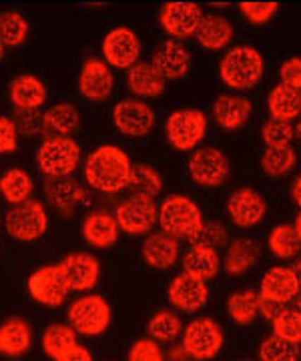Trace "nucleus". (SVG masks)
Here are the masks:
<instances>
[{"label":"nucleus","instance_id":"obj_1","mask_svg":"<svg viewBox=\"0 0 301 361\" xmlns=\"http://www.w3.org/2000/svg\"><path fill=\"white\" fill-rule=\"evenodd\" d=\"M133 165L127 153L115 145L94 149L85 163V179L94 191L118 193L129 187Z\"/></svg>","mask_w":301,"mask_h":361},{"label":"nucleus","instance_id":"obj_2","mask_svg":"<svg viewBox=\"0 0 301 361\" xmlns=\"http://www.w3.org/2000/svg\"><path fill=\"white\" fill-rule=\"evenodd\" d=\"M223 82L233 90L253 89L265 73V61L262 52L253 47H233L223 56L219 66Z\"/></svg>","mask_w":301,"mask_h":361},{"label":"nucleus","instance_id":"obj_3","mask_svg":"<svg viewBox=\"0 0 301 361\" xmlns=\"http://www.w3.org/2000/svg\"><path fill=\"white\" fill-rule=\"evenodd\" d=\"M203 223L199 205L183 195H171L159 207V225L175 239H191Z\"/></svg>","mask_w":301,"mask_h":361},{"label":"nucleus","instance_id":"obj_4","mask_svg":"<svg viewBox=\"0 0 301 361\" xmlns=\"http://www.w3.org/2000/svg\"><path fill=\"white\" fill-rule=\"evenodd\" d=\"M79 161L80 147L73 137H49L37 151V165L51 179L68 177Z\"/></svg>","mask_w":301,"mask_h":361},{"label":"nucleus","instance_id":"obj_5","mask_svg":"<svg viewBox=\"0 0 301 361\" xmlns=\"http://www.w3.org/2000/svg\"><path fill=\"white\" fill-rule=\"evenodd\" d=\"M66 315L68 325L82 336H101L111 323V307L105 297L101 295L79 297L70 303Z\"/></svg>","mask_w":301,"mask_h":361},{"label":"nucleus","instance_id":"obj_6","mask_svg":"<svg viewBox=\"0 0 301 361\" xmlns=\"http://www.w3.org/2000/svg\"><path fill=\"white\" fill-rule=\"evenodd\" d=\"M221 327L209 317H197L185 327L183 351L195 361L213 360L223 348Z\"/></svg>","mask_w":301,"mask_h":361},{"label":"nucleus","instance_id":"obj_7","mask_svg":"<svg viewBox=\"0 0 301 361\" xmlns=\"http://www.w3.org/2000/svg\"><path fill=\"white\" fill-rule=\"evenodd\" d=\"M165 130L177 151H193L207 135V116L197 109H181L169 116Z\"/></svg>","mask_w":301,"mask_h":361},{"label":"nucleus","instance_id":"obj_8","mask_svg":"<svg viewBox=\"0 0 301 361\" xmlns=\"http://www.w3.org/2000/svg\"><path fill=\"white\" fill-rule=\"evenodd\" d=\"M49 229V215L40 201L28 199L6 213V231L18 241H37Z\"/></svg>","mask_w":301,"mask_h":361},{"label":"nucleus","instance_id":"obj_9","mask_svg":"<svg viewBox=\"0 0 301 361\" xmlns=\"http://www.w3.org/2000/svg\"><path fill=\"white\" fill-rule=\"evenodd\" d=\"M115 219L118 229L129 235H145L149 233L159 221V207L155 199L143 195H131L125 199L115 211Z\"/></svg>","mask_w":301,"mask_h":361},{"label":"nucleus","instance_id":"obj_10","mask_svg":"<svg viewBox=\"0 0 301 361\" xmlns=\"http://www.w3.org/2000/svg\"><path fill=\"white\" fill-rule=\"evenodd\" d=\"M28 291L35 301H39L47 307H59L68 295V283L61 263L47 265L37 269L28 279Z\"/></svg>","mask_w":301,"mask_h":361},{"label":"nucleus","instance_id":"obj_11","mask_svg":"<svg viewBox=\"0 0 301 361\" xmlns=\"http://www.w3.org/2000/svg\"><path fill=\"white\" fill-rule=\"evenodd\" d=\"M189 173L201 187H219L229 177V161L219 149L203 147L189 159Z\"/></svg>","mask_w":301,"mask_h":361},{"label":"nucleus","instance_id":"obj_12","mask_svg":"<svg viewBox=\"0 0 301 361\" xmlns=\"http://www.w3.org/2000/svg\"><path fill=\"white\" fill-rule=\"evenodd\" d=\"M161 26L175 40L193 37L203 20V13L195 2H167L161 8Z\"/></svg>","mask_w":301,"mask_h":361},{"label":"nucleus","instance_id":"obj_13","mask_svg":"<svg viewBox=\"0 0 301 361\" xmlns=\"http://www.w3.org/2000/svg\"><path fill=\"white\" fill-rule=\"evenodd\" d=\"M113 121L123 135L127 137H145L155 127V113L143 101L125 99L113 109Z\"/></svg>","mask_w":301,"mask_h":361},{"label":"nucleus","instance_id":"obj_14","mask_svg":"<svg viewBox=\"0 0 301 361\" xmlns=\"http://www.w3.org/2000/svg\"><path fill=\"white\" fill-rule=\"evenodd\" d=\"M103 56L111 66L131 68L141 56V40L131 28H113L103 40Z\"/></svg>","mask_w":301,"mask_h":361},{"label":"nucleus","instance_id":"obj_15","mask_svg":"<svg viewBox=\"0 0 301 361\" xmlns=\"http://www.w3.org/2000/svg\"><path fill=\"white\" fill-rule=\"evenodd\" d=\"M167 297L173 303V307L177 310L193 313L199 311L209 299V287L205 281L197 279L193 275L181 273L171 281L169 289H167Z\"/></svg>","mask_w":301,"mask_h":361},{"label":"nucleus","instance_id":"obj_16","mask_svg":"<svg viewBox=\"0 0 301 361\" xmlns=\"http://www.w3.org/2000/svg\"><path fill=\"white\" fill-rule=\"evenodd\" d=\"M61 267L70 291H89L99 283L101 265L91 253H70L61 261Z\"/></svg>","mask_w":301,"mask_h":361},{"label":"nucleus","instance_id":"obj_17","mask_svg":"<svg viewBox=\"0 0 301 361\" xmlns=\"http://www.w3.org/2000/svg\"><path fill=\"white\" fill-rule=\"evenodd\" d=\"M267 205L263 197L253 189H239L227 199V213L237 227H255L265 217Z\"/></svg>","mask_w":301,"mask_h":361},{"label":"nucleus","instance_id":"obj_18","mask_svg":"<svg viewBox=\"0 0 301 361\" xmlns=\"http://www.w3.org/2000/svg\"><path fill=\"white\" fill-rule=\"evenodd\" d=\"M300 291V281L291 267H279V265L271 267L263 275L262 283H259V295L281 305L293 301Z\"/></svg>","mask_w":301,"mask_h":361},{"label":"nucleus","instance_id":"obj_19","mask_svg":"<svg viewBox=\"0 0 301 361\" xmlns=\"http://www.w3.org/2000/svg\"><path fill=\"white\" fill-rule=\"evenodd\" d=\"M151 65L165 80H177V78H183L189 73L191 56H189V51L183 47V42L167 40L153 54Z\"/></svg>","mask_w":301,"mask_h":361},{"label":"nucleus","instance_id":"obj_20","mask_svg":"<svg viewBox=\"0 0 301 361\" xmlns=\"http://www.w3.org/2000/svg\"><path fill=\"white\" fill-rule=\"evenodd\" d=\"M79 89L89 101H105L113 90V73L109 65L99 59L87 61L80 68Z\"/></svg>","mask_w":301,"mask_h":361},{"label":"nucleus","instance_id":"obj_21","mask_svg":"<svg viewBox=\"0 0 301 361\" xmlns=\"http://www.w3.org/2000/svg\"><path fill=\"white\" fill-rule=\"evenodd\" d=\"M253 113V104L241 94H221L213 103V118L225 130L241 129Z\"/></svg>","mask_w":301,"mask_h":361},{"label":"nucleus","instance_id":"obj_22","mask_svg":"<svg viewBox=\"0 0 301 361\" xmlns=\"http://www.w3.org/2000/svg\"><path fill=\"white\" fill-rule=\"evenodd\" d=\"M118 223L115 215L106 211H94L82 221V237L85 241L99 249H109L118 241Z\"/></svg>","mask_w":301,"mask_h":361},{"label":"nucleus","instance_id":"obj_23","mask_svg":"<svg viewBox=\"0 0 301 361\" xmlns=\"http://www.w3.org/2000/svg\"><path fill=\"white\" fill-rule=\"evenodd\" d=\"M179 257V241L169 233L159 231L147 237L143 243L145 263L153 269H169Z\"/></svg>","mask_w":301,"mask_h":361},{"label":"nucleus","instance_id":"obj_24","mask_svg":"<svg viewBox=\"0 0 301 361\" xmlns=\"http://www.w3.org/2000/svg\"><path fill=\"white\" fill-rule=\"evenodd\" d=\"M11 99L18 111H39L47 101V89L35 75H18L11 82Z\"/></svg>","mask_w":301,"mask_h":361},{"label":"nucleus","instance_id":"obj_25","mask_svg":"<svg viewBox=\"0 0 301 361\" xmlns=\"http://www.w3.org/2000/svg\"><path fill=\"white\" fill-rule=\"evenodd\" d=\"M30 345H32V331L25 319L13 317L0 325V353L2 355L18 357L27 353Z\"/></svg>","mask_w":301,"mask_h":361},{"label":"nucleus","instance_id":"obj_26","mask_svg":"<svg viewBox=\"0 0 301 361\" xmlns=\"http://www.w3.org/2000/svg\"><path fill=\"white\" fill-rule=\"evenodd\" d=\"M197 42L207 51H221L233 40V26L223 16H203L195 32Z\"/></svg>","mask_w":301,"mask_h":361},{"label":"nucleus","instance_id":"obj_27","mask_svg":"<svg viewBox=\"0 0 301 361\" xmlns=\"http://www.w3.org/2000/svg\"><path fill=\"white\" fill-rule=\"evenodd\" d=\"M221 269V259L217 249H211V247H201L193 245L183 257V273L187 275H193L201 281H207L213 279Z\"/></svg>","mask_w":301,"mask_h":361},{"label":"nucleus","instance_id":"obj_28","mask_svg":"<svg viewBox=\"0 0 301 361\" xmlns=\"http://www.w3.org/2000/svg\"><path fill=\"white\" fill-rule=\"evenodd\" d=\"M44 193L49 197V201L61 211H68L80 203H87V199H89L87 191L70 177H59V179L49 180L44 187Z\"/></svg>","mask_w":301,"mask_h":361},{"label":"nucleus","instance_id":"obj_29","mask_svg":"<svg viewBox=\"0 0 301 361\" xmlns=\"http://www.w3.org/2000/svg\"><path fill=\"white\" fill-rule=\"evenodd\" d=\"M267 104H269V113L271 118H279V121H295L301 115V92L297 89H291L285 85H277L269 97H267Z\"/></svg>","mask_w":301,"mask_h":361},{"label":"nucleus","instance_id":"obj_30","mask_svg":"<svg viewBox=\"0 0 301 361\" xmlns=\"http://www.w3.org/2000/svg\"><path fill=\"white\" fill-rule=\"evenodd\" d=\"M129 89L147 99H155L165 90V78L149 63H137L129 68Z\"/></svg>","mask_w":301,"mask_h":361},{"label":"nucleus","instance_id":"obj_31","mask_svg":"<svg viewBox=\"0 0 301 361\" xmlns=\"http://www.w3.org/2000/svg\"><path fill=\"white\" fill-rule=\"evenodd\" d=\"M79 127V113L73 104L59 103L42 115V129L51 137H70Z\"/></svg>","mask_w":301,"mask_h":361},{"label":"nucleus","instance_id":"obj_32","mask_svg":"<svg viewBox=\"0 0 301 361\" xmlns=\"http://www.w3.org/2000/svg\"><path fill=\"white\" fill-rule=\"evenodd\" d=\"M257 257H259V245L253 239H235L225 253L223 267L229 275H241L255 265Z\"/></svg>","mask_w":301,"mask_h":361},{"label":"nucleus","instance_id":"obj_33","mask_svg":"<svg viewBox=\"0 0 301 361\" xmlns=\"http://www.w3.org/2000/svg\"><path fill=\"white\" fill-rule=\"evenodd\" d=\"M32 193V179L23 169H11L0 177V195L11 205H20L30 199Z\"/></svg>","mask_w":301,"mask_h":361},{"label":"nucleus","instance_id":"obj_34","mask_svg":"<svg viewBox=\"0 0 301 361\" xmlns=\"http://www.w3.org/2000/svg\"><path fill=\"white\" fill-rule=\"evenodd\" d=\"M227 313L239 325H249L259 317V293L239 289L227 299Z\"/></svg>","mask_w":301,"mask_h":361},{"label":"nucleus","instance_id":"obj_35","mask_svg":"<svg viewBox=\"0 0 301 361\" xmlns=\"http://www.w3.org/2000/svg\"><path fill=\"white\" fill-rule=\"evenodd\" d=\"M147 331H149V337L157 343H167V341H173L175 337L181 336L183 331V323L179 319L177 313L173 311H159L155 313L149 323H147Z\"/></svg>","mask_w":301,"mask_h":361},{"label":"nucleus","instance_id":"obj_36","mask_svg":"<svg viewBox=\"0 0 301 361\" xmlns=\"http://www.w3.org/2000/svg\"><path fill=\"white\" fill-rule=\"evenodd\" d=\"M75 343H77V331L70 325H65V323L49 325L44 336H42V349L53 360H56L61 353H65L66 349L75 345Z\"/></svg>","mask_w":301,"mask_h":361},{"label":"nucleus","instance_id":"obj_37","mask_svg":"<svg viewBox=\"0 0 301 361\" xmlns=\"http://www.w3.org/2000/svg\"><path fill=\"white\" fill-rule=\"evenodd\" d=\"M129 189L133 195H143V197L155 199L163 191V179L157 173V169H153L151 165H133Z\"/></svg>","mask_w":301,"mask_h":361},{"label":"nucleus","instance_id":"obj_38","mask_svg":"<svg viewBox=\"0 0 301 361\" xmlns=\"http://www.w3.org/2000/svg\"><path fill=\"white\" fill-rule=\"evenodd\" d=\"M269 251L279 259H293L301 251V241L293 225H277L269 235Z\"/></svg>","mask_w":301,"mask_h":361},{"label":"nucleus","instance_id":"obj_39","mask_svg":"<svg viewBox=\"0 0 301 361\" xmlns=\"http://www.w3.org/2000/svg\"><path fill=\"white\" fill-rule=\"evenodd\" d=\"M28 37L27 18L23 14L6 11L0 13V40L4 47H20Z\"/></svg>","mask_w":301,"mask_h":361},{"label":"nucleus","instance_id":"obj_40","mask_svg":"<svg viewBox=\"0 0 301 361\" xmlns=\"http://www.w3.org/2000/svg\"><path fill=\"white\" fill-rule=\"evenodd\" d=\"M297 163V155L291 147L281 149H267L262 157V169L269 177H283Z\"/></svg>","mask_w":301,"mask_h":361},{"label":"nucleus","instance_id":"obj_41","mask_svg":"<svg viewBox=\"0 0 301 361\" xmlns=\"http://www.w3.org/2000/svg\"><path fill=\"white\" fill-rule=\"evenodd\" d=\"M259 361H300V345L289 343L285 339L279 337H267L263 339L259 345Z\"/></svg>","mask_w":301,"mask_h":361},{"label":"nucleus","instance_id":"obj_42","mask_svg":"<svg viewBox=\"0 0 301 361\" xmlns=\"http://www.w3.org/2000/svg\"><path fill=\"white\" fill-rule=\"evenodd\" d=\"M262 139L267 145V149L291 147V142L295 141V130H293V125L288 121L269 118L262 127Z\"/></svg>","mask_w":301,"mask_h":361},{"label":"nucleus","instance_id":"obj_43","mask_svg":"<svg viewBox=\"0 0 301 361\" xmlns=\"http://www.w3.org/2000/svg\"><path fill=\"white\" fill-rule=\"evenodd\" d=\"M274 336L289 343H301V313L293 307H285L274 322Z\"/></svg>","mask_w":301,"mask_h":361},{"label":"nucleus","instance_id":"obj_44","mask_svg":"<svg viewBox=\"0 0 301 361\" xmlns=\"http://www.w3.org/2000/svg\"><path fill=\"white\" fill-rule=\"evenodd\" d=\"M227 239V231L221 223H203L201 229L189 239L193 245L211 247V249H219Z\"/></svg>","mask_w":301,"mask_h":361},{"label":"nucleus","instance_id":"obj_45","mask_svg":"<svg viewBox=\"0 0 301 361\" xmlns=\"http://www.w3.org/2000/svg\"><path fill=\"white\" fill-rule=\"evenodd\" d=\"M239 8H241V14L247 18L249 23L265 25L279 11V4L277 2H241Z\"/></svg>","mask_w":301,"mask_h":361},{"label":"nucleus","instance_id":"obj_46","mask_svg":"<svg viewBox=\"0 0 301 361\" xmlns=\"http://www.w3.org/2000/svg\"><path fill=\"white\" fill-rule=\"evenodd\" d=\"M127 361H165V353L157 341L149 337V339H139L133 343Z\"/></svg>","mask_w":301,"mask_h":361},{"label":"nucleus","instance_id":"obj_47","mask_svg":"<svg viewBox=\"0 0 301 361\" xmlns=\"http://www.w3.org/2000/svg\"><path fill=\"white\" fill-rule=\"evenodd\" d=\"M18 147V129L8 116H0V153H14Z\"/></svg>","mask_w":301,"mask_h":361},{"label":"nucleus","instance_id":"obj_48","mask_svg":"<svg viewBox=\"0 0 301 361\" xmlns=\"http://www.w3.org/2000/svg\"><path fill=\"white\" fill-rule=\"evenodd\" d=\"M279 75H281V85L300 90L301 89V59L293 56V59L285 61V63L281 65Z\"/></svg>","mask_w":301,"mask_h":361},{"label":"nucleus","instance_id":"obj_49","mask_svg":"<svg viewBox=\"0 0 301 361\" xmlns=\"http://www.w3.org/2000/svg\"><path fill=\"white\" fill-rule=\"evenodd\" d=\"M14 123H16V129L25 135H32L42 129V116L39 115V111H18V121Z\"/></svg>","mask_w":301,"mask_h":361},{"label":"nucleus","instance_id":"obj_50","mask_svg":"<svg viewBox=\"0 0 301 361\" xmlns=\"http://www.w3.org/2000/svg\"><path fill=\"white\" fill-rule=\"evenodd\" d=\"M54 361H92V355L89 349L75 343V345H70V348L66 349L65 353H61Z\"/></svg>","mask_w":301,"mask_h":361},{"label":"nucleus","instance_id":"obj_51","mask_svg":"<svg viewBox=\"0 0 301 361\" xmlns=\"http://www.w3.org/2000/svg\"><path fill=\"white\" fill-rule=\"evenodd\" d=\"M283 310H285V305L275 303L271 299H265V297L259 295V315H263V317H267V319L274 322L275 317H277Z\"/></svg>","mask_w":301,"mask_h":361},{"label":"nucleus","instance_id":"obj_52","mask_svg":"<svg viewBox=\"0 0 301 361\" xmlns=\"http://www.w3.org/2000/svg\"><path fill=\"white\" fill-rule=\"evenodd\" d=\"M291 197H293L295 205L301 209V177L293 183V187H291Z\"/></svg>","mask_w":301,"mask_h":361},{"label":"nucleus","instance_id":"obj_53","mask_svg":"<svg viewBox=\"0 0 301 361\" xmlns=\"http://www.w3.org/2000/svg\"><path fill=\"white\" fill-rule=\"evenodd\" d=\"M291 269H293V273H295V277H297V281H300V287H301V257L295 261V265H293Z\"/></svg>","mask_w":301,"mask_h":361},{"label":"nucleus","instance_id":"obj_54","mask_svg":"<svg viewBox=\"0 0 301 361\" xmlns=\"http://www.w3.org/2000/svg\"><path fill=\"white\" fill-rule=\"evenodd\" d=\"M293 130H295V139H297L301 145V115L295 118V127H293Z\"/></svg>","mask_w":301,"mask_h":361},{"label":"nucleus","instance_id":"obj_55","mask_svg":"<svg viewBox=\"0 0 301 361\" xmlns=\"http://www.w3.org/2000/svg\"><path fill=\"white\" fill-rule=\"evenodd\" d=\"M293 310L297 311V313H301V291L297 293V297L293 299Z\"/></svg>","mask_w":301,"mask_h":361},{"label":"nucleus","instance_id":"obj_56","mask_svg":"<svg viewBox=\"0 0 301 361\" xmlns=\"http://www.w3.org/2000/svg\"><path fill=\"white\" fill-rule=\"evenodd\" d=\"M295 233H297V237H300V241H301V211H300V215H297V219H295Z\"/></svg>","mask_w":301,"mask_h":361},{"label":"nucleus","instance_id":"obj_57","mask_svg":"<svg viewBox=\"0 0 301 361\" xmlns=\"http://www.w3.org/2000/svg\"><path fill=\"white\" fill-rule=\"evenodd\" d=\"M4 49H6V47H4V44H2V40H0V59L4 56Z\"/></svg>","mask_w":301,"mask_h":361},{"label":"nucleus","instance_id":"obj_58","mask_svg":"<svg viewBox=\"0 0 301 361\" xmlns=\"http://www.w3.org/2000/svg\"><path fill=\"white\" fill-rule=\"evenodd\" d=\"M300 92H301V89H300Z\"/></svg>","mask_w":301,"mask_h":361}]
</instances>
